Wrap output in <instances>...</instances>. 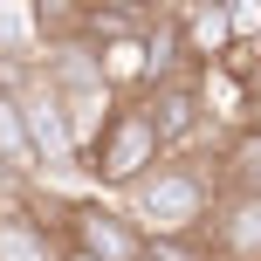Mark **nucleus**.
Returning a JSON list of instances; mask_svg holds the SVG:
<instances>
[{
    "mask_svg": "<svg viewBox=\"0 0 261 261\" xmlns=\"http://www.w3.org/2000/svg\"><path fill=\"white\" fill-rule=\"evenodd\" d=\"M227 35H234V48H261V0H234L227 7Z\"/></svg>",
    "mask_w": 261,
    "mask_h": 261,
    "instance_id": "9",
    "label": "nucleus"
},
{
    "mask_svg": "<svg viewBox=\"0 0 261 261\" xmlns=\"http://www.w3.org/2000/svg\"><path fill=\"white\" fill-rule=\"evenodd\" d=\"M55 227H62V248H76L90 261H138L144 254L138 227H130L117 206H103V199H69Z\"/></svg>",
    "mask_w": 261,
    "mask_h": 261,
    "instance_id": "4",
    "label": "nucleus"
},
{
    "mask_svg": "<svg viewBox=\"0 0 261 261\" xmlns=\"http://www.w3.org/2000/svg\"><path fill=\"white\" fill-rule=\"evenodd\" d=\"M213 261H261V199H227L206 220Z\"/></svg>",
    "mask_w": 261,
    "mask_h": 261,
    "instance_id": "7",
    "label": "nucleus"
},
{
    "mask_svg": "<svg viewBox=\"0 0 261 261\" xmlns=\"http://www.w3.org/2000/svg\"><path fill=\"white\" fill-rule=\"evenodd\" d=\"M213 179H220V193L227 199H261V130L254 124H241V130H227V144H220V158H213Z\"/></svg>",
    "mask_w": 261,
    "mask_h": 261,
    "instance_id": "8",
    "label": "nucleus"
},
{
    "mask_svg": "<svg viewBox=\"0 0 261 261\" xmlns=\"http://www.w3.org/2000/svg\"><path fill=\"white\" fill-rule=\"evenodd\" d=\"M55 261H90V254H76V248H62V254H55Z\"/></svg>",
    "mask_w": 261,
    "mask_h": 261,
    "instance_id": "10",
    "label": "nucleus"
},
{
    "mask_svg": "<svg viewBox=\"0 0 261 261\" xmlns=\"http://www.w3.org/2000/svg\"><path fill=\"white\" fill-rule=\"evenodd\" d=\"M90 55H96V76H103V90H110V96L151 90V48H144V28H124V35L90 41Z\"/></svg>",
    "mask_w": 261,
    "mask_h": 261,
    "instance_id": "6",
    "label": "nucleus"
},
{
    "mask_svg": "<svg viewBox=\"0 0 261 261\" xmlns=\"http://www.w3.org/2000/svg\"><path fill=\"white\" fill-rule=\"evenodd\" d=\"M144 103V117H151L158 130V151H186V144L206 130V96H199V76H179V83H158V90H144L138 96Z\"/></svg>",
    "mask_w": 261,
    "mask_h": 261,
    "instance_id": "5",
    "label": "nucleus"
},
{
    "mask_svg": "<svg viewBox=\"0 0 261 261\" xmlns=\"http://www.w3.org/2000/svg\"><path fill=\"white\" fill-rule=\"evenodd\" d=\"M158 130L144 117V103H117L110 110V124L96 130V144L83 151V179L103 186V193H130L138 179H151L158 172Z\"/></svg>",
    "mask_w": 261,
    "mask_h": 261,
    "instance_id": "2",
    "label": "nucleus"
},
{
    "mask_svg": "<svg viewBox=\"0 0 261 261\" xmlns=\"http://www.w3.org/2000/svg\"><path fill=\"white\" fill-rule=\"evenodd\" d=\"M213 172L186 165V158H158L151 179L130 186V213L124 220L138 227V241H206V220H213Z\"/></svg>",
    "mask_w": 261,
    "mask_h": 261,
    "instance_id": "1",
    "label": "nucleus"
},
{
    "mask_svg": "<svg viewBox=\"0 0 261 261\" xmlns=\"http://www.w3.org/2000/svg\"><path fill=\"white\" fill-rule=\"evenodd\" d=\"M0 90H14V103H21V124H28V144H35L41 179H48V172H69V165H76V144H69V124H62L55 90L41 83V62L35 69H7Z\"/></svg>",
    "mask_w": 261,
    "mask_h": 261,
    "instance_id": "3",
    "label": "nucleus"
}]
</instances>
